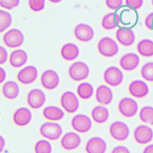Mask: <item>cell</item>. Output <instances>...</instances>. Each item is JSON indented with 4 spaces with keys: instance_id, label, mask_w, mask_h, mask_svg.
I'll return each mask as SVG.
<instances>
[{
    "instance_id": "1",
    "label": "cell",
    "mask_w": 153,
    "mask_h": 153,
    "mask_svg": "<svg viewBox=\"0 0 153 153\" xmlns=\"http://www.w3.org/2000/svg\"><path fill=\"white\" fill-rule=\"evenodd\" d=\"M39 131L41 136L45 139L54 141L61 137L63 128L60 124L56 122L47 121L41 125Z\"/></svg>"
},
{
    "instance_id": "2",
    "label": "cell",
    "mask_w": 153,
    "mask_h": 153,
    "mask_svg": "<svg viewBox=\"0 0 153 153\" xmlns=\"http://www.w3.org/2000/svg\"><path fill=\"white\" fill-rule=\"evenodd\" d=\"M90 69L83 62L78 61L73 63L69 68L68 74L74 81H81L85 79L89 75Z\"/></svg>"
},
{
    "instance_id": "3",
    "label": "cell",
    "mask_w": 153,
    "mask_h": 153,
    "mask_svg": "<svg viewBox=\"0 0 153 153\" xmlns=\"http://www.w3.org/2000/svg\"><path fill=\"white\" fill-rule=\"evenodd\" d=\"M97 50L103 57H111L118 51V46L116 42L109 37H103L97 44Z\"/></svg>"
},
{
    "instance_id": "4",
    "label": "cell",
    "mask_w": 153,
    "mask_h": 153,
    "mask_svg": "<svg viewBox=\"0 0 153 153\" xmlns=\"http://www.w3.org/2000/svg\"><path fill=\"white\" fill-rule=\"evenodd\" d=\"M60 103L63 110L69 114L75 113L78 110L79 105L77 96L71 91H66L62 94Z\"/></svg>"
},
{
    "instance_id": "5",
    "label": "cell",
    "mask_w": 153,
    "mask_h": 153,
    "mask_svg": "<svg viewBox=\"0 0 153 153\" xmlns=\"http://www.w3.org/2000/svg\"><path fill=\"white\" fill-rule=\"evenodd\" d=\"M119 112L124 117L131 118L138 111V104L133 98L126 97L121 99L118 104Z\"/></svg>"
},
{
    "instance_id": "6",
    "label": "cell",
    "mask_w": 153,
    "mask_h": 153,
    "mask_svg": "<svg viewBox=\"0 0 153 153\" xmlns=\"http://www.w3.org/2000/svg\"><path fill=\"white\" fill-rule=\"evenodd\" d=\"M109 132L114 139L121 142L126 140L128 138L130 134V129L125 123L116 121L110 125Z\"/></svg>"
},
{
    "instance_id": "7",
    "label": "cell",
    "mask_w": 153,
    "mask_h": 153,
    "mask_svg": "<svg viewBox=\"0 0 153 153\" xmlns=\"http://www.w3.org/2000/svg\"><path fill=\"white\" fill-rule=\"evenodd\" d=\"M72 128L78 133H85L90 130L92 127V122L89 117L85 114H77L71 120Z\"/></svg>"
},
{
    "instance_id": "8",
    "label": "cell",
    "mask_w": 153,
    "mask_h": 153,
    "mask_svg": "<svg viewBox=\"0 0 153 153\" xmlns=\"http://www.w3.org/2000/svg\"><path fill=\"white\" fill-rule=\"evenodd\" d=\"M133 137L135 142L138 144H148L153 139V130L148 125L140 124L135 128Z\"/></svg>"
},
{
    "instance_id": "9",
    "label": "cell",
    "mask_w": 153,
    "mask_h": 153,
    "mask_svg": "<svg viewBox=\"0 0 153 153\" xmlns=\"http://www.w3.org/2000/svg\"><path fill=\"white\" fill-rule=\"evenodd\" d=\"M24 36L22 32L17 29H11L7 31L3 36L5 45L9 48H17L23 42Z\"/></svg>"
},
{
    "instance_id": "10",
    "label": "cell",
    "mask_w": 153,
    "mask_h": 153,
    "mask_svg": "<svg viewBox=\"0 0 153 153\" xmlns=\"http://www.w3.org/2000/svg\"><path fill=\"white\" fill-rule=\"evenodd\" d=\"M105 82L111 87H117L121 84L123 80V74L117 67H108L103 73Z\"/></svg>"
},
{
    "instance_id": "11",
    "label": "cell",
    "mask_w": 153,
    "mask_h": 153,
    "mask_svg": "<svg viewBox=\"0 0 153 153\" xmlns=\"http://www.w3.org/2000/svg\"><path fill=\"white\" fill-rule=\"evenodd\" d=\"M45 100L46 96L45 93L42 90L38 88L32 89L27 95V103L33 109L41 108L44 105Z\"/></svg>"
},
{
    "instance_id": "12",
    "label": "cell",
    "mask_w": 153,
    "mask_h": 153,
    "mask_svg": "<svg viewBox=\"0 0 153 153\" xmlns=\"http://www.w3.org/2000/svg\"><path fill=\"white\" fill-rule=\"evenodd\" d=\"M81 138L76 132L69 131L63 135L60 139V145L66 151H73L80 145Z\"/></svg>"
},
{
    "instance_id": "13",
    "label": "cell",
    "mask_w": 153,
    "mask_h": 153,
    "mask_svg": "<svg viewBox=\"0 0 153 153\" xmlns=\"http://www.w3.org/2000/svg\"><path fill=\"white\" fill-rule=\"evenodd\" d=\"M32 118L30 110L26 107L17 109L13 115V121L14 124L19 127H25L28 125Z\"/></svg>"
},
{
    "instance_id": "14",
    "label": "cell",
    "mask_w": 153,
    "mask_h": 153,
    "mask_svg": "<svg viewBox=\"0 0 153 153\" xmlns=\"http://www.w3.org/2000/svg\"><path fill=\"white\" fill-rule=\"evenodd\" d=\"M41 83L42 87L46 90H53L59 84V75L53 70H46L41 75Z\"/></svg>"
},
{
    "instance_id": "15",
    "label": "cell",
    "mask_w": 153,
    "mask_h": 153,
    "mask_svg": "<svg viewBox=\"0 0 153 153\" xmlns=\"http://www.w3.org/2000/svg\"><path fill=\"white\" fill-rule=\"evenodd\" d=\"M38 76L37 69L32 65L22 69L17 75V80L22 84L28 85L33 82Z\"/></svg>"
},
{
    "instance_id": "16",
    "label": "cell",
    "mask_w": 153,
    "mask_h": 153,
    "mask_svg": "<svg viewBox=\"0 0 153 153\" xmlns=\"http://www.w3.org/2000/svg\"><path fill=\"white\" fill-rule=\"evenodd\" d=\"M107 145L105 140L100 137L94 136L90 138L85 146L87 153H105Z\"/></svg>"
},
{
    "instance_id": "17",
    "label": "cell",
    "mask_w": 153,
    "mask_h": 153,
    "mask_svg": "<svg viewBox=\"0 0 153 153\" xmlns=\"http://www.w3.org/2000/svg\"><path fill=\"white\" fill-rule=\"evenodd\" d=\"M128 92L133 97L141 99L147 96L149 88L144 81L139 79L134 80L128 85Z\"/></svg>"
},
{
    "instance_id": "18",
    "label": "cell",
    "mask_w": 153,
    "mask_h": 153,
    "mask_svg": "<svg viewBox=\"0 0 153 153\" xmlns=\"http://www.w3.org/2000/svg\"><path fill=\"white\" fill-rule=\"evenodd\" d=\"M74 35L79 41L86 42L91 41L94 36L93 28L87 24L79 23L74 29Z\"/></svg>"
},
{
    "instance_id": "19",
    "label": "cell",
    "mask_w": 153,
    "mask_h": 153,
    "mask_svg": "<svg viewBox=\"0 0 153 153\" xmlns=\"http://www.w3.org/2000/svg\"><path fill=\"white\" fill-rule=\"evenodd\" d=\"M95 98L100 105H108L112 101L113 93L109 87L105 85H100L96 90Z\"/></svg>"
},
{
    "instance_id": "20",
    "label": "cell",
    "mask_w": 153,
    "mask_h": 153,
    "mask_svg": "<svg viewBox=\"0 0 153 153\" xmlns=\"http://www.w3.org/2000/svg\"><path fill=\"white\" fill-rule=\"evenodd\" d=\"M139 63L138 56L133 53H128L123 55L120 60L121 68L126 71H131L135 69Z\"/></svg>"
},
{
    "instance_id": "21",
    "label": "cell",
    "mask_w": 153,
    "mask_h": 153,
    "mask_svg": "<svg viewBox=\"0 0 153 153\" xmlns=\"http://www.w3.org/2000/svg\"><path fill=\"white\" fill-rule=\"evenodd\" d=\"M42 115L45 119L53 122L61 120L65 116L62 109L54 105H50L44 108L42 111Z\"/></svg>"
},
{
    "instance_id": "22",
    "label": "cell",
    "mask_w": 153,
    "mask_h": 153,
    "mask_svg": "<svg viewBox=\"0 0 153 153\" xmlns=\"http://www.w3.org/2000/svg\"><path fill=\"white\" fill-rule=\"evenodd\" d=\"M92 120L97 124H102L106 123L109 117V112L106 107L104 105H97L91 111Z\"/></svg>"
},
{
    "instance_id": "23",
    "label": "cell",
    "mask_w": 153,
    "mask_h": 153,
    "mask_svg": "<svg viewBox=\"0 0 153 153\" xmlns=\"http://www.w3.org/2000/svg\"><path fill=\"white\" fill-rule=\"evenodd\" d=\"M116 38L121 45L128 47L133 44L135 36L132 30L130 29L120 28L116 32Z\"/></svg>"
},
{
    "instance_id": "24",
    "label": "cell",
    "mask_w": 153,
    "mask_h": 153,
    "mask_svg": "<svg viewBox=\"0 0 153 153\" xmlns=\"http://www.w3.org/2000/svg\"><path fill=\"white\" fill-rule=\"evenodd\" d=\"M4 96L8 100H14L19 95L20 88L18 84L14 81H8L2 87Z\"/></svg>"
},
{
    "instance_id": "25",
    "label": "cell",
    "mask_w": 153,
    "mask_h": 153,
    "mask_svg": "<svg viewBox=\"0 0 153 153\" xmlns=\"http://www.w3.org/2000/svg\"><path fill=\"white\" fill-rule=\"evenodd\" d=\"M27 54L23 50H16L13 51L9 59L10 65L15 68H19L23 66L27 62Z\"/></svg>"
},
{
    "instance_id": "26",
    "label": "cell",
    "mask_w": 153,
    "mask_h": 153,
    "mask_svg": "<svg viewBox=\"0 0 153 153\" xmlns=\"http://www.w3.org/2000/svg\"><path fill=\"white\" fill-rule=\"evenodd\" d=\"M60 54L64 60L72 61L78 57L79 54V49L75 44L67 43L61 48Z\"/></svg>"
},
{
    "instance_id": "27",
    "label": "cell",
    "mask_w": 153,
    "mask_h": 153,
    "mask_svg": "<svg viewBox=\"0 0 153 153\" xmlns=\"http://www.w3.org/2000/svg\"><path fill=\"white\" fill-rule=\"evenodd\" d=\"M120 22L119 16L115 13H110L103 16L102 20V26L106 30L115 29Z\"/></svg>"
},
{
    "instance_id": "28",
    "label": "cell",
    "mask_w": 153,
    "mask_h": 153,
    "mask_svg": "<svg viewBox=\"0 0 153 153\" xmlns=\"http://www.w3.org/2000/svg\"><path fill=\"white\" fill-rule=\"evenodd\" d=\"M137 50L142 56L146 57L153 56V41L148 39L141 40L137 44Z\"/></svg>"
},
{
    "instance_id": "29",
    "label": "cell",
    "mask_w": 153,
    "mask_h": 153,
    "mask_svg": "<svg viewBox=\"0 0 153 153\" xmlns=\"http://www.w3.org/2000/svg\"><path fill=\"white\" fill-rule=\"evenodd\" d=\"M94 89L92 85L86 82L79 84L76 88L77 95L82 100H87L91 98Z\"/></svg>"
},
{
    "instance_id": "30",
    "label": "cell",
    "mask_w": 153,
    "mask_h": 153,
    "mask_svg": "<svg viewBox=\"0 0 153 153\" xmlns=\"http://www.w3.org/2000/svg\"><path fill=\"white\" fill-rule=\"evenodd\" d=\"M139 116L141 121L153 126V106L149 105L143 106L139 111Z\"/></svg>"
},
{
    "instance_id": "31",
    "label": "cell",
    "mask_w": 153,
    "mask_h": 153,
    "mask_svg": "<svg viewBox=\"0 0 153 153\" xmlns=\"http://www.w3.org/2000/svg\"><path fill=\"white\" fill-rule=\"evenodd\" d=\"M34 151L35 153H51L52 146L48 140L41 139L35 143Z\"/></svg>"
},
{
    "instance_id": "32",
    "label": "cell",
    "mask_w": 153,
    "mask_h": 153,
    "mask_svg": "<svg viewBox=\"0 0 153 153\" xmlns=\"http://www.w3.org/2000/svg\"><path fill=\"white\" fill-rule=\"evenodd\" d=\"M140 74L145 80L153 82V62L145 63L141 68Z\"/></svg>"
},
{
    "instance_id": "33",
    "label": "cell",
    "mask_w": 153,
    "mask_h": 153,
    "mask_svg": "<svg viewBox=\"0 0 153 153\" xmlns=\"http://www.w3.org/2000/svg\"><path fill=\"white\" fill-rule=\"evenodd\" d=\"M12 22L11 16L7 11L0 10V32H2L7 29Z\"/></svg>"
},
{
    "instance_id": "34",
    "label": "cell",
    "mask_w": 153,
    "mask_h": 153,
    "mask_svg": "<svg viewBox=\"0 0 153 153\" xmlns=\"http://www.w3.org/2000/svg\"><path fill=\"white\" fill-rule=\"evenodd\" d=\"M29 8L35 12L42 10L45 6V0H29Z\"/></svg>"
},
{
    "instance_id": "35",
    "label": "cell",
    "mask_w": 153,
    "mask_h": 153,
    "mask_svg": "<svg viewBox=\"0 0 153 153\" xmlns=\"http://www.w3.org/2000/svg\"><path fill=\"white\" fill-rule=\"evenodd\" d=\"M19 2V0H0L1 7L9 10L17 7Z\"/></svg>"
},
{
    "instance_id": "36",
    "label": "cell",
    "mask_w": 153,
    "mask_h": 153,
    "mask_svg": "<svg viewBox=\"0 0 153 153\" xmlns=\"http://www.w3.org/2000/svg\"><path fill=\"white\" fill-rule=\"evenodd\" d=\"M106 6L111 10L118 8L123 4V0H105Z\"/></svg>"
},
{
    "instance_id": "37",
    "label": "cell",
    "mask_w": 153,
    "mask_h": 153,
    "mask_svg": "<svg viewBox=\"0 0 153 153\" xmlns=\"http://www.w3.org/2000/svg\"><path fill=\"white\" fill-rule=\"evenodd\" d=\"M126 4L133 9L137 10L142 5L143 0H126Z\"/></svg>"
},
{
    "instance_id": "38",
    "label": "cell",
    "mask_w": 153,
    "mask_h": 153,
    "mask_svg": "<svg viewBox=\"0 0 153 153\" xmlns=\"http://www.w3.org/2000/svg\"><path fill=\"white\" fill-rule=\"evenodd\" d=\"M145 25L149 30H153V13H149L145 20Z\"/></svg>"
},
{
    "instance_id": "39",
    "label": "cell",
    "mask_w": 153,
    "mask_h": 153,
    "mask_svg": "<svg viewBox=\"0 0 153 153\" xmlns=\"http://www.w3.org/2000/svg\"><path fill=\"white\" fill-rule=\"evenodd\" d=\"M111 153H130V151L126 146L118 145L112 149Z\"/></svg>"
},
{
    "instance_id": "40",
    "label": "cell",
    "mask_w": 153,
    "mask_h": 153,
    "mask_svg": "<svg viewBox=\"0 0 153 153\" xmlns=\"http://www.w3.org/2000/svg\"><path fill=\"white\" fill-rule=\"evenodd\" d=\"M7 52L3 47H0V64L2 65L7 61Z\"/></svg>"
},
{
    "instance_id": "41",
    "label": "cell",
    "mask_w": 153,
    "mask_h": 153,
    "mask_svg": "<svg viewBox=\"0 0 153 153\" xmlns=\"http://www.w3.org/2000/svg\"><path fill=\"white\" fill-rule=\"evenodd\" d=\"M142 153H153V143L148 145L143 149Z\"/></svg>"
},
{
    "instance_id": "42",
    "label": "cell",
    "mask_w": 153,
    "mask_h": 153,
    "mask_svg": "<svg viewBox=\"0 0 153 153\" xmlns=\"http://www.w3.org/2000/svg\"><path fill=\"white\" fill-rule=\"evenodd\" d=\"M6 78V72L2 68H0V82L2 83Z\"/></svg>"
},
{
    "instance_id": "43",
    "label": "cell",
    "mask_w": 153,
    "mask_h": 153,
    "mask_svg": "<svg viewBox=\"0 0 153 153\" xmlns=\"http://www.w3.org/2000/svg\"><path fill=\"white\" fill-rule=\"evenodd\" d=\"M5 146V140L2 136H0V152H2Z\"/></svg>"
},
{
    "instance_id": "44",
    "label": "cell",
    "mask_w": 153,
    "mask_h": 153,
    "mask_svg": "<svg viewBox=\"0 0 153 153\" xmlns=\"http://www.w3.org/2000/svg\"><path fill=\"white\" fill-rule=\"evenodd\" d=\"M48 1L52 3H59L60 1H62V0H48Z\"/></svg>"
},
{
    "instance_id": "45",
    "label": "cell",
    "mask_w": 153,
    "mask_h": 153,
    "mask_svg": "<svg viewBox=\"0 0 153 153\" xmlns=\"http://www.w3.org/2000/svg\"><path fill=\"white\" fill-rule=\"evenodd\" d=\"M152 5H153V0H152Z\"/></svg>"
}]
</instances>
